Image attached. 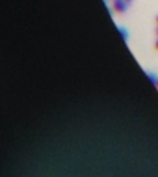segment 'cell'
I'll use <instances>...</instances> for the list:
<instances>
[{
    "mask_svg": "<svg viewBox=\"0 0 158 177\" xmlns=\"http://www.w3.org/2000/svg\"><path fill=\"white\" fill-rule=\"evenodd\" d=\"M119 33L122 35V38H123L125 41H128V32H126L125 29H122V27H119Z\"/></svg>",
    "mask_w": 158,
    "mask_h": 177,
    "instance_id": "cell-3",
    "label": "cell"
},
{
    "mask_svg": "<svg viewBox=\"0 0 158 177\" xmlns=\"http://www.w3.org/2000/svg\"><path fill=\"white\" fill-rule=\"evenodd\" d=\"M155 47H156V49H158V40H156V43H155Z\"/></svg>",
    "mask_w": 158,
    "mask_h": 177,
    "instance_id": "cell-4",
    "label": "cell"
},
{
    "mask_svg": "<svg viewBox=\"0 0 158 177\" xmlns=\"http://www.w3.org/2000/svg\"><path fill=\"white\" fill-rule=\"evenodd\" d=\"M146 74H147V78H149V79H150V81H152L153 84H156V79H158V76H155V73H150V71H149V73H146Z\"/></svg>",
    "mask_w": 158,
    "mask_h": 177,
    "instance_id": "cell-2",
    "label": "cell"
},
{
    "mask_svg": "<svg viewBox=\"0 0 158 177\" xmlns=\"http://www.w3.org/2000/svg\"><path fill=\"white\" fill-rule=\"evenodd\" d=\"M126 2H131V0H126Z\"/></svg>",
    "mask_w": 158,
    "mask_h": 177,
    "instance_id": "cell-7",
    "label": "cell"
},
{
    "mask_svg": "<svg viewBox=\"0 0 158 177\" xmlns=\"http://www.w3.org/2000/svg\"><path fill=\"white\" fill-rule=\"evenodd\" d=\"M155 86H156V87H158V79H156V84H155Z\"/></svg>",
    "mask_w": 158,
    "mask_h": 177,
    "instance_id": "cell-5",
    "label": "cell"
},
{
    "mask_svg": "<svg viewBox=\"0 0 158 177\" xmlns=\"http://www.w3.org/2000/svg\"><path fill=\"white\" fill-rule=\"evenodd\" d=\"M156 22H158V16H156Z\"/></svg>",
    "mask_w": 158,
    "mask_h": 177,
    "instance_id": "cell-6",
    "label": "cell"
},
{
    "mask_svg": "<svg viewBox=\"0 0 158 177\" xmlns=\"http://www.w3.org/2000/svg\"><path fill=\"white\" fill-rule=\"evenodd\" d=\"M114 2H117V0H114Z\"/></svg>",
    "mask_w": 158,
    "mask_h": 177,
    "instance_id": "cell-8",
    "label": "cell"
},
{
    "mask_svg": "<svg viewBox=\"0 0 158 177\" xmlns=\"http://www.w3.org/2000/svg\"><path fill=\"white\" fill-rule=\"evenodd\" d=\"M126 10H128V2L126 0H117V2H114V11L125 13Z\"/></svg>",
    "mask_w": 158,
    "mask_h": 177,
    "instance_id": "cell-1",
    "label": "cell"
}]
</instances>
